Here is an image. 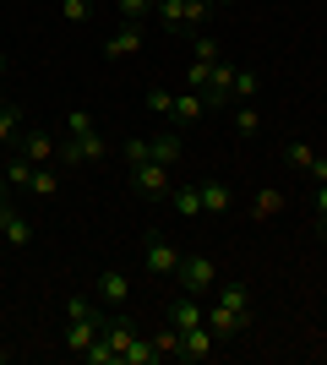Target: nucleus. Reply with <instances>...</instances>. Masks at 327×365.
<instances>
[{
	"instance_id": "1",
	"label": "nucleus",
	"mask_w": 327,
	"mask_h": 365,
	"mask_svg": "<svg viewBox=\"0 0 327 365\" xmlns=\"http://www.w3.org/2000/svg\"><path fill=\"white\" fill-rule=\"evenodd\" d=\"M104 338L115 344V360H120V365H158V360H164L158 344H153V338H142L131 322H104Z\"/></svg>"
},
{
	"instance_id": "2",
	"label": "nucleus",
	"mask_w": 327,
	"mask_h": 365,
	"mask_svg": "<svg viewBox=\"0 0 327 365\" xmlns=\"http://www.w3.org/2000/svg\"><path fill=\"white\" fill-rule=\"evenodd\" d=\"M153 16H158L170 33H191V28H207L213 0H153Z\"/></svg>"
},
{
	"instance_id": "3",
	"label": "nucleus",
	"mask_w": 327,
	"mask_h": 365,
	"mask_svg": "<svg viewBox=\"0 0 327 365\" xmlns=\"http://www.w3.org/2000/svg\"><path fill=\"white\" fill-rule=\"evenodd\" d=\"M131 191H137L142 202H170V191H175V180H170V164H137L131 169Z\"/></svg>"
},
{
	"instance_id": "4",
	"label": "nucleus",
	"mask_w": 327,
	"mask_h": 365,
	"mask_svg": "<svg viewBox=\"0 0 327 365\" xmlns=\"http://www.w3.org/2000/svg\"><path fill=\"white\" fill-rule=\"evenodd\" d=\"M109 142L98 137V125H88V131H71V142L61 148V164H104Z\"/></svg>"
},
{
	"instance_id": "5",
	"label": "nucleus",
	"mask_w": 327,
	"mask_h": 365,
	"mask_svg": "<svg viewBox=\"0 0 327 365\" xmlns=\"http://www.w3.org/2000/svg\"><path fill=\"white\" fill-rule=\"evenodd\" d=\"M142 267H147L153 278H175V267H180V251H175L164 235H147V240H142Z\"/></svg>"
},
{
	"instance_id": "6",
	"label": "nucleus",
	"mask_w": 327,
	"mask_h": 365,
	"mask_svg": "<svg viewBox=\"0 0 327 365\" xmlns=\"http://www.w3.org/2000/svg\"><path fill=\"white\" fill-rule=\"evenodd\" d=\"M202 322H207V333L224 344V338H240V333L251 327V311H229V305H218V300H213V305L202 311Z\"/></svg>"
},
{
	"instance_id": "7",
	"label": "nucleus",
	"mask_w": 327,
	"mask_h": 365,
	"mask_svg": "<svg viewBox=\"0 0 327 365\" xmlns=\"http://www.w3.org/2000/svg\"><path fill=\"white\" fill-rule=\"evenodd\" d=\"M175 278H180V289H186V294H207V289L218 284V267H213L207 257H180Z\"/></svg>"
},
{
	"instance_id": "8",
	"label": "nucleus",
	"mask_w": 327,
	"mask_h": 365,
	"mask_svg": "<svg viewBox=\"0 0 327 365\" xmlns=\"http://www.w3.org/2000/svg\"><path fill=\"white\" fill-rule=\"evenodd\" d=\"M234 71H240V66H229L224 55L213 61V71H207V88H202V104H207V109H224V104L234 98Z\"/></svg>"
},
{
	"instance_id": "9",
	"label": "nucleus",
	"mask_w": 327,
	"mask_h": 365,
	"mask_svg": "<svg viewBox=\"0 0 327 365\" xmlns=\"http://www.w3.org/2000/svg\"><path fill=\"white\" fill-rule=\"evenodd\" d=\"M93 294H98V305H125V300H131V278H125L120 267H104Z\"/></svg>"
},
{
	"instance_id": "10",
	"label": "nucleus",
	"mask_w": 327,
	"mask_h": 365,
	"mask_svg": "<svg viewBox=\"0 0 327 365\" xmlns=\"http://www.w3.org/2000/svg\"><path fill=\"white\" fill-rule=\"evenodd\" d=\"M104 311H98V317H82V322H66V349H71V354H82V349H88V344H93V338L98 333H104Z\"/></svg>"
},
{
	"instance_id": "11",
	"label": "nucleus",
	"mask_w": 327,
	"mask_h": 365,
	"mask_svg": "<svg viewBox=\"0 0 327 365\" xmlns=\"http://www.w3.org/2000/svg\"><path fill=\"white\" fill-rule=\"evenodd\" d=\"M213 344H218V338L207 333V322H197V327H186V333H180V354H175V360H207V354H213Z\"/></svg>"
},
{
	"instance_id": "12",
	"label": "nucleus",
	"mask_w": 327,
	"mask_h": 365,
	"mask_svg": "<svg viewBox=\"0 0 327 365\" xmlns=\"http://www.w3.org/2000/svg\"><path fill=\"white\" fill-rule=\"evenodd\" d=\"M0 235H6V245H33V224L16 213L11 202H0Z\"/></svg>"
},
{
	"instance_id": "13",
	"label": "nucleus",
	"mask_w": 327,
	"mask_h": 365,
	"mask_svg": "<svg viewBox=\"0 0 327 365\" xmlns=\"http://www.w3.org/2000/svg\"><path fill=\"white\" fill-rule=\"evenodd\" d=\"M197 197H202V213H213V218L234 207V191L224 180H197Z\"/></svg>"
},
{
	"instance_id": "14",
	"label": "nucleus",
	"mask_w": 327,
	"mask_h": 365,
	"mask_svg": "<svg viewBox=\"0 0 327 365\" xmlns=\"http://www.w3.org/2000/svg\"><path fill=\"white\" fill-rule=\"evenodd\" d=\"M137 49H142V28H137V22H125V28L104 44V61H125V55H137Z\"/></svg>"
},
{
	"instance_id": "15",
	"label": "nucleus",
	"mask_w": 327,
	"mask_h": 365,
	"mask_svg": "<svg viewBox=\"0 0 327 365\" xmlns=\"http://www.w3.org/2000/svg\"><path fill=\"white\" fill-rule=\"evenodd\" d=\"M16 158H28V164H49L55 158V142L44 131H28V137H16Z\"/></svg>"
},
{
	"instance_id": "16",
	"label": "nucleus",
	"mask_w": 327,
	"mask_h": 365,
	"mask_svg": "<svg viewBox=\"0 0 327 365\" xmlns=\"http://www.w3.org/2000/svg\"><path fill=\"white\" fill-rule=\"evenodd\" d=\"M197 322H202V305H197V294L180 289V300L170 305V327H175V333H186V327H197Z\"/></svg>"
},
{
	"instance_id": "17",
	"label": "nucleus",
	"mask_w": 327,
	"mask_h": 365,
	"mask_svg": "<svg viewBox=\"0 0 327 365\" xmlns=\"http://www.w3.org/2000/svg\"><path fill=\"white\" fill-rule=\"evenodd\" d=\"M202 93H180V98H175V104H170V120L175 125H197V120H202Z\"/></svg>"
},
{
	"instance_id": "18",
	"label": "nucleus",
	"mask_w": 327,
	"mask_h": 365,
	"mask_svg": "<svg viewBox=\"0 0 327 365\" xmlns=\"http://www.w3.org/2000/svg\"><path fill=\"white\" fill-rule=\"evenodd\" d=\"M147 153H153V164H180V137L175 131H164V137H147Z\"/></svg>"
},
{
	"instance_id": "19",
	"label": "nucleus",
	"mask_w": 327,
	"mask_h": 365,
	"mask_svg": "<svg viewBox=\"0 0 327 365\" xmlns=\"http://www.w3.org/2000/svg\"><path fill=\"white\" fill-rule=\"evenodd\" d=\"M170 207L180 218H202V197H197V185H175V191H170Z\"/></svg>"
},
{
	"instance_id": "20",
	"label": "nucleus",
	"mask_w": 327,
	"mask_h": 365,
	"mask_svg": "<svg viewBox=\"0 0 327 365\" xmlns=\"http://www.w3.org/2000/svg\"><path fill=\"white\" fill-rule=\"evenodd\" d=\"M279 213H284V191L279 185H262L256 202H251V218H279Z\"/></svg>"
},
{
	"instance_id": "21",
	"label": "nucleus",
	"mask_w": 327,
	"mask_h": 365,
	"mask_svg": "<svg viewBox=\"0 0 327 365\" xmlns=\"http://www.w3.org/2000/svg\"><path fill=\"white\" fill-rule=\"evenodd\" d=\"M218 305H229V311H251V289L240 284V278H229V284L218 289Z\"/></svg>"
},
{
	"instance_id": "22",
	"label": "nucleus",
	"mask_w": 327,
	"mask_h": 365,
	"mask_svg": "<svg viewBox=\"0 0 327 365\" xmlns=\"http://www.w3.org/2000/svg\"><path fill=\"white\" fill-rule=\"evenodd\" d=\"M28 185H33V197H55V191H61V175H55V169H44V164H33Z\"/></svg>"
},
{
	"instance_id": "23",
	"label": "nucleus",
	"mask_w": 327,
	"mask_h": 365,
	"mask_svg": "<svg viewBox=\"0 0 327 365\" xmlns=\"http://www.w3.org/2000/svg\"><path fill=\"white\" fill-rule=\"evenodd\" d=\"M120 158H125V169L147 164V158H153V153H147V137H131V142H120Z\"/></svg>"
},
{
	"instance_id": "24",
	"label": "nucleus",
	"mask_w": 327,
	"mask_h": 365,
	"mask_svg": "<svg viewBox=\"0 0 327 365\" xmlns=\"http://www.w3.org/2000/svg\"><path fill=\"white\" fill-rule=\"evenodd\" d=\"M256 88H262V76H256V71H234V98H246V104H251Z\"/></svg>"
},
{
	"instance_id": "25",
	"label": "nucleus",
	"mask_w": 327,
	"mask_h": 365,
	"mask_svg": "<svg viewBox=\"0 0 327 365\" xmlns=\"http://www.w3.org/2000/svg\"><path fill=\"white\" fill-rule=\"evenodd\" d=\"M16 131H22V115L6 104V109H0V148H6V142H16Z\"/></svg>"
},
{
	"instance_id": "26",
	"label": "nucleus",
	"mask_w": 327,
	"mask_h": 365,
	"mask_svg": "<svg viewBox=\"0 0 327 365\" xmlns=\"http://www.w3.org/2000/svg\"><path fill=\"white\" fill-rule=\"evenodd\" d=\"M311 158H316V153L306 148V142H289V148H284V164H289V169H311Z\"/></svg>"
},
{
	"instance_id": "27",
	"label": "nucleus",
	"mask_w": 327,
	"mask_h": 365,
	"mask_svg": "<svg viewBox=\"0 0 327 365\" xmlns=\"http://www.w3.org/2000/svg\"><path fill=\"white\" fill-rule=\"evenodd\" d=\"M234 131H240V137H256V131H262V120H256V109H234Z\"/></svg>"
},
{
	"instance_id": "28",
	"label": "nucleus",
	"mask_w": 327,
	"mask_h": 365,
	"mask_svg": "<svg viewBox=\"0 0 327 365\" xmlns=\"http://www.w3.org/2000/svg\"><path fill=\"white\" fill-rule=\"evenodd\" d=\"M191 49H197L191 61H218V55H224V49H218V38H207V33H197V38H191Z\"/></svg>"
},
{
	"instance_id": "29",
	"label": "nucleus",
	"mask_w": 327,
	"mask_h": 365,
	"mask_svg": "<svg viewBox=\"0 0 327 365\" xmlns=\"http://www.w3.org/2000/svg\"><path fill=\"white\" fill-rule=\"evenodd\" d=\"M82 317H98V305L82 300V294H71V300H66V322H82Z\"/></svg>"
},
{
	"instance_id": "30",
	"label": "nucleus",
	"mask_w": 327,
	"mask_h": 365,
	"mask_svg": "<svg viewBox=\"0 0 327 365\" xmlns=\"http://www.w3.org/2000/svg\"><path fill=\"white\" fill-rule=\"evenodd\" d=\"M153 344H158V354L170 360V354H180V333H175L170 322H164V333H153Z\"/></svg>"
},
{
	"instance_id": "31",
	"label": "nucleus",
	"mask_w": 327,
	"mask_h": 365,
	"mask_svg": "<svg viewBox=\"0 0 327 365\" xmlns=\"http://www.w3.org/2000/svg\"><path fill=\"white\" fill-rule=\"evenodd\" d=\"M207 71H213V61H191V66H186V88L202 93V88H207Z\"/></svg>"
},
{
	"instance_id": "32",
	"label": "nucleus",
	"mask_w": 327,
	"mask_h": 365,
	"mask_svg": "<svg viewBox=\"0 0 327 365\" xmlns=\"http://www.w3.org/2000/svg\"><path fill=\"white\" fill-rule=\"evenodd\" d=\"M88 11H93V0H61V16H66V22H88Z\"/></svg>"
},
{
	"instance_id": "33",
	"label": "nucleus",
	"mask_w": 327,
	"mask_h": 365,
	"mask_svg": "<svg viewBox=\"0 0 327 365\" xmlns=\"http://www.w3.org/2000/svg\"><path fill=\"white\" fill-rule=\"evenodd\" d=\"M115 6H120V16H125V22H142V16L153 11V0H115Z\"/></svg>"
},
{
	"instance_id": "34",
	"label": "nucleus",
	"mask_w": 327,
	"mask_h": 365,
	"mask_svg": "<svg viewBox=\"0 0 327 365\" xmlns=\"http://www.w3.org/2000/svg\"><path fill=\"white\" fill-rule=\"evenodd\" d=\"M170 104H175V93H164V88L147 93V109H153V115H170Z\"/></svg>"
},
{
	"instance_id": "35",
	"label": "nucleus",
	"mask_w": 327,
	"mask_h": 365,
	"mask_svg": "<svg viewBox=\"0 0 327 365\" xmlns=\"http://www.w3.org/2000/svg\"><path fill=\"white\" fill-rule=\"evenodd\" d=\"M28 175H33V164H28V158H16V164L6 169V185H28Z\"/></svg>"
},
{
	"instance_id": "36",
	"label": "nucleus",
	"mask_w": 327,
	"mask_h": 365,
	"mask_svg": "<svg viewBox=\"0 0 327 365\" xmlns=\"http://www.w3.org/2000/svg\"><path fill=\"white\" fill-rule=\"evenodd\" d=\"M88 125H93V115H88V109H71V115H66V131H88Z\"/></svg>"
},
{
	"instance_id": "37",
	"label": "nucleus",
	"mask_w": 327,
	"mask_h": 365,
	"mask_svg": "<svg viewBox=\"0 0 327 365\" xmlns=\"http://www.w3.org/2000/svg\"><path fill=\"white\" fill-rule=\"evenodd\" d=\"M306 175H311V180H316V185H322V180H327V158H322V153H316V158H311V169H306Z\"/></svg>"
},
{
	"instance_id": "38",
	"label": "nucleus",
	"mask_w": 327,
	"mask_h": 365,
	"mask_svg": "<svg viewBox=\"0 0 327 365\" xmlns=\"http://www.w3.org/2000/svg\"><path fill=\"white\" fill-rule=\"evenodd\" d=\"M316 213H327V180L316 185Z\"/></svg>"
},
{
	"instance_id": "39",
	"label": "nucleus",
	"mask_w": 327,
	"mask_h": 365,
	"mask_svg": "<svg viewBox=\"0 0 327 365\" xmlns=\"http://www.w3.org/2000/svg\"><path fill=\"white\" fill-rule=\"evenodd\" d=\"M316 229H322V240H327V213H316Z\"/></svg>"
},
{
	"instance_id": "40",
	"label": "nucleus",
	"mask_w": 327,
	"mask_h": 365,
	"mask_svg": "<svg viewBox=\"0 0 327 365\" xmlns=\"http://www.w3.org/2000/svg\"><path fill=\"white\" fill-rule=\"evenodd\" d=\"M0 202H6V180H0Z\"/></svg>"
},
{
	"instance_id": "41",
	"label": "nucleus",
	"mask_w": 327,
	"mask_h": 365,
	"mask_svg": "<svg viewBox=\"0 0 327 365\" xmlns=\"http://www.w3.org/2000/svg\"><path fill=\"white\" fill-rule=\"evenodd\" d=\"M0 71H6V55H0Z\"/></svg>"
},
{
	"instance_id": "42",
	"label": "nucleus",
	"mask_w": 327,
	"mask_h": 365,
	"mask_svg": "<svg viewBox=\"0 0 327 365\" xmlns=\"http://www.w3.org/2000/svg\"><path fill=\"white\" fill-rule=\"evenodd\" d=\"M213 6H229V0H213Z\"/></svg>"
},
{
	"instance_id": "43",
	"label": "nucleus",
	"mask_w": 327,
	"mask_h": 365,
	"mask_svg": "<svg viewBox=\"0 0 327 365\" xmlns=\"http://www.w3.org/2000/svg\"><path fill=\"white\" fill-rule=\"evenodd\" d=\"M0 109H6V98H0Z\"/></svg>"
},
{
	"instance_id": "44",
	"label": "nucleus",
	"mask_w": 327,
	"mask_h": 365,
	"mask_svg": "<svg viewBox=\"0 0 327 365\" xmlns=\"http://www.w3.org/2000/svg\"><path fill=\"white\" fill-rule=\"evenodd\" d=\"M0 360H6V349H0Z\"/></svg>"
}]
</instances>
